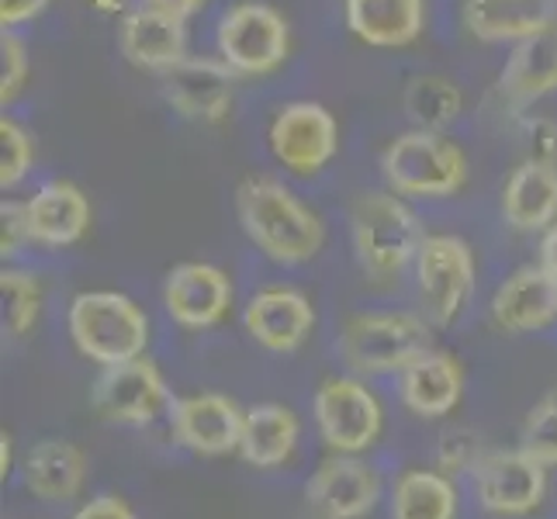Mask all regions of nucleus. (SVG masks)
Returning <instances> with one entry per match:
<instances>
[{"label": "nucleus", "instance_id": "f257e3e1", "mask_svg": "<svg viewBox=\"0 0 557 519\" xmlns=\"http://www.w3.org/2000/svg\"><path fill=\"white\" fill-rule=\"evenodd\" d=\"M236 211L249 243L274 263H305L322 249L325 228L319 215L274 177L243 181L236 190Z\"/></svg>", "mask_w": 557, "mask_h": 519}, {"label": "nucleus", "instance_id": "f03ea898", "mask_svg": "<svg viewBox=\"0 0 557 519\" xmlns=\"http://www.w3.org/2000/svg\"><path fill=\"white\" fill-rule=\"evenodd\" d=\"M354 249L363 267V274L374 281H388L406 271V263L419 257L426 233L416 211L398 195H360L350 211Z\"/></svg>", "mask_w": 557, "mask_h": 519}, {"label": "nucleus", "instance_id": "7ed1b4c3", "mask_svg": "<svg viewBox=\"0 0 557 519\" xmlns=\"http://www.w3.org/2000/svg\"><path fill=\"white\" fill-rule=\"evenodd\" d=\"M70 336L84 357L111 368L146 354L149 322L139 305L119 292H84L70 305Z\"/></svg>", "mask_w": 557, "mask_h": 519}, {"label": "nucleus", "instance_id": "20e7f679", "mask_svg": "<svg viewBox=\"0 0 557 519\" xmlns=\"http://www.w3.org/2000/svg\"><path fill=\"white\" fill-rule=\"evenodd\" d=\"M381 173L395 195L450 198L468 181V160L444 132L412 128L384 149Z\"/></svg>", "mask_w": 557, "mask_h": 519}, {"label": "nucleus", "instance_id": "39448f33", "mask_svg": "<svg viewBox=\"0 0 557 519\" xmlns=\"http://www.w3.org/2000/svg\"><path fill=\"white\" fill-rule=\"evenodd\" d=\"M339 350L343 360L360 374H401L416 357L430 350V330L419 316L409 312L357 316L343 330Z\"/></svg>", "mask_w": 557, "mask_h": 519}, {"label": "nucleus", "instance_id": "423d86ee", "mask_svg": "<svg viewBox=\"0 0 557 519\" xmlns=\"http://www.w3.org/2000/svg\"><path fill=\"white\" fill-rule=\"evenodd\" d=\"M219 60L236 76H263L274 73L287 52H292V32L284 14L260 0H243L228 8L219 22Z\"/></svg>", "mask_w": 557, "mask_h": 519}, {"label": "nucleus", "instance_id": "0eeeda50", "mask_svg": "<svg viewBox=\"0 0 557 519\" xmlns=\"http://www.w3.org/2000/svg\"><path fill=\"white\" fill-rule=\"evenodd\" d=\"M267 143H271L274 160L284 170L298 173V177H312V173H319L336 157L339 125L333 119V111H325L322 104L295 101L274 114Z\"/></svg>", "mask_w": 557, "mask_h": 519}, {"label": "nucleus", "instance_id": "6e6552de", "mask_svg": "<svg viewBox=\"0 0 557 519\" xmlns=\"http://www.w3.org/2000/svg\"><path fill=\"white\" fill-rule=\"evenodd\" d=\"M419 298L436 325H447L465 309L474 287V254L457 236H426L416 257Z\"/></svg>", "mask_w": 557, "mask_h": 519}, {"label": "nucleus", "instance_id": "1a4fd4ad", "mask_svg": "<svg viewBox=\"0 0 557 519\" xmlns=\"http://www.w3.org/2000/svg\"><path fill=\"white\" fill-rule=\"evenodd\" d=\"M315 422L336 454H357L381 433V406L360 381L330 378L315 392Z\"/></svg>", "mask_w": 557, "mask_h": 519}, {"label": "nucleus", "instance_id": "9d476101", "mask_svg": "<svg viewBox=\"0 0 557 519\" xmlns=\"http://www.w3.org/2000/svg\"><path fill=\"white\" fill-rule=\"evenodd\" d=\"M474 482H478V498H482V506L488 512L523 516L541 506L547 474L541 460L520 447V450L488 454L474 468Z\"/></svg>", "mask_w": 557, "mask_h": 519}, {"label": "nucleus", "instance_id": "9b49d317", "mask_svg": "<svg viewBox=\"0 0 557 519\" xmlns=\"http://www.w3.org/2000/svg\"><path fill=\"white\" fill-rule=\"evenodd\" d=\"M94 409L111 422H149L166 401V384L157 363L139 357L128 363H111L94 381Z\"/></svg>", "mask_w": 557, "mask_h": 519}, {"label": "nucleus", "instance_id": "f8f14e48", "mask_svg": "<svg viewBox=\"0 0 557 519\" xmlns=\"http://www.w3.org/2000/svg\"><path fill=\"white\" fill-rule=\"evenodd\" d=\"M163 305L184 330H208L225 319L233 305V284L211 263H181L166 277Z\"/></svg>", "mask_w": 557, "mask_h": 519}, {"label": "nucleus", "instance_id": "ddd939ff", "mask_svg": "<svg viewBox=\"0 0 557 519\" xmlns=\"http://www.w3.org/2000/svg\"><path fill=\"white\" fill-rule=\"evenodd\" d=\"M236 73L222 60H181L163 73V94L184 119L195 122H222L233 108Z\"/></svg>", "mask_w": 557, "mask_h": 519}, {"label": "nucleus", "instance_id": "4468645a", "mask_svg": "<svg viewBox=\"0 0 557 519\" xmlns=\"http://www.w3.org/2000/svg\"><path fill=\"white\" fill-rule=\"evenodd\" d=\"M381 495L377 474L363 460L339 454L322 460L309 482V503L322 519H360L368 516Z\"/></svg>", "mask_w": 557, "mask_h": 519}, {"label": "nucleus", "instance_id": "2eb2a0df", "mask_svg": "<svg viewBox=\"0 0 557 519\" xmlns=\"http://www.w3.org/2000/svg\"><path fill=\"white\" fill-rule=\"evenodd\" d=\"M243 419L246 412H239L236 401H228L225 395H187L170 406V422H174L177 440L208 457L239 450Z\"/></svg>", "mask_w": 557, "mask_h": 519}, {"label": "nucleus", "instance_id": "dca6fc26", "mask_svg": "<svg viewBox=\"0 0 557 519\" xmlns=\"http://www.w3.org/2000/svg\"><path fill=\"white\" fill-rule=\"evenodd\" d=\"M243 322H246V333L253 336L263 350L292 354L309 339L315 325V312L309 298L292 292V287H267V292L249 298Z\"/></svg>", "mask_w": 557, "mask_h": 519}, {"label": "nucleus", "instance_id": "f3484780", "mask_svg": "<svg viewBox=\"0 0 557 519\" xmlns=\"http://www.w3.org/2000/svg\"><path fill=\"white\" fill-rule=\"evenodd\" d=\"M557 319V281L544 267H520L506 284H498L492 298V322L503 333L547 330Z\"/></svg>", "mask_w": 557, "mask_h": 519}, {"label": "nucleus", "instance_id": "a211bd4d", "mask_svg": "<svg viewBox=\"0 0 557 519\" xmlns=\"http://www.w3.org/2000/svg\"><path fill=\"white\" fill-rule=\"evenodd\" d=\"M557 25V0H465V28L478 42H523Z\"/></svg>", "mask_w": 557, "mask_h": 519}, {"label": "nucleus", "instance_id": "6ab92c4d", "mask_svg": "<svg viewBox=\"0 0 557 519\" xmlns=\"http://www.w3.org/2000/svg\"><path fill=\"white\" fill-rule=\"evenodd\" d=\"M119 46L132 66L152 73H166L181 60H187L184 22L149 8H136L132 14H125V22L119 28Z\"/></svg>", "mask_w": 557, "mask_h": 519}, {"label": "nucleus", "instance_id": "aec40b11", "mask_svg": "<svg viewBox=\"0 0 557 519\" xmlns=\"http://www.w3.org/2000/svg\"><path fill=\"white\" fill-rule=\"evenodd\" d=\"M503 215L516 233H547L557 222V163L523 160L503 187Z\"/></svg>", "mask_w": 557, "mask_h": 519}, {"label": "nucleus", "instance_id": "412c9836", "mask_svg": "<svg viewBox=\"0 0 557 519\" xmlns=\"http://www.w3.org/2000/svg\"><path fill=\"white\" fill-rule=\"evenodd\" d=\"M32 243L70 246L90 228V201L70 181H49L25 201Z\"/></svg>", "mask_w": 557, "mask_h": 519}, {"label": "nucleus", "instance_id": "4be33fe9", "mask_svg": "<svg viewBox=\"0 0 557 519\" xmlns=\"http://www.w3.org/2000/svg\"><path fill=\"white\" fill-rule=\"evenodd\" d=\"M343 14H347V28L374 49L412 46L426 28L422 0H343Z\"/></svg>", "mask_w": 557, "mask_h": 519}, {"label": "nucleus", "instance_id": "5701e85b", "mask_svg": "<svg viewBox=\"0 0 557 519\" xmlns=\"http://www.w3.org/2000/svg\"><path fill=\"white\" fill-rule=\"evenodd\" d=\"M498 87L516 108L533 104L557 90V25L512 46Z\"/></svg>", "mask_w": 557, "mask_h": 519}, {"label": "nucleus", "instance_id": "b1692460", "mask_svg": "<svg viewBox=\"0 0 557 519\" xmlns=\"http://www.w3.org/2000/svg\"><path fill=\"white\" fill-rule=\"evenodd\" d=\"M465 392V374L450 354L426 350L401 371V398L416 416H447Z\"/></svg>", "mask_w": 557, "mask_h": 519}, {"label": "nucleus", "instance_id": "393cba45", "mask_svg": "<svg viewBox=\"0 0 557 519\" xmlns=\"http://www.w3.org/2000/svg\"><path fill=\"white\" fill-rule=\"evenodd\" d=\"M25 485L46 503H66L84 485V454L66 440H46L25 457Z\"/></svg>", "mask_w": 557, "mask_h": 519}, {"label": "nucleus", "instance_id": "a878e982", "mask_svg": "<svg viewBox=\"0 0 557 519\" xmlns=\"http://www.w3.org/2000/svg\"><path fill=\"white\" fill-rule=\"evenodd\" d=\"M298 419L284 406H257L243 419L239 454L257 468H277L295 450Z\"/></svg>", "mask_w": 557, "mask_h": 519}, {"label": "nucleus", "instance_id": "bb28decb", "mask_svg": "<svg viewBox=\"0 0 557 519\" xmlns=\"http://www.w3.org/2000/svg\"><path fill=\"white\" fill-rule=\"evenodd\" d=\"M454 485L436 471H409L398 478L392 519H454Z\"/></svg>", "mask_w": 557, "mask_h": 519}, {"label": "nucleus", "instance_id": "cd10ccee", "mask_svg": "<svg viewBox=\"0 0 557 519\" xmlns=\"http://www.w3.org/2000/svg\"><path fill=\"white\" fill-rule=\"evenodd\" d=\"M406 114L416 128H430V132H444L457 114H460V90L447 81V76H416L406 87Z\"/></svg>", "mask_w": 557, "mask_h": 519}, {"label": "nucleus", "instance_id": "c85d7f7f", "mask_svg": "<svg viewBox=\"0 0 557 519\" xmlns=\"http://www.w3.org/2000/svg\"><path fill=\"white\" fill-rule=\"evenodd\" d=\"M0 298H4V325L11 336L32 333L42 309V284L25 271H4L0 274Z\"/></svg>", "mask_w": 557, "mask_h": 519}, {"label": "nucleus", "instance_id": "c756f323", "mask_svg": "<svg viewBox=\"0 0 557 519\" xmlns=\"http://www.w3.org/2000/svg\"><path fill=\"white\" fill-rule=\"evenodd\" d=\"M520 444L530 457L541 460L544 468L557 465V388H550L523 422Z\"/></svg>", "mask_w": 557, "mask_h": 519}, {"label": "nucleus", "instance_id": "7c9ffc66", "mask_svg": "<svg viewBox=\"0 0 557 519\" xmlns=\"http://www.w3.org/2000/svg\"><path fill=\"white\" fill-rule=\"evenodd\" d=\"M35 163V143L14 119H0V187H17Z\"/></svg>", "mask_w": 557, "mask_h": 519}, {"label": "nucleus", "instance_id": "2f4dec72", "mask_svg": "<svg viewBox=\"0 0 557 519\" xmlns=\"http://www.w3.org/2000/svg\"><path fill=\"white\" fill-rule=\"evenodd\" d=\"M28 76V49L11 28L0 35V104L8 108V101L17 98V90L25 87Z\"/></svg>", "mask_w": 557, "mask_h": 519}, {"label": "nucleus", "instance_id": "473e14b6", "mask_svg": "<svg viewBox=\"0 0 557 519\" xmlns=\"http://www.w3.org/2000/svg\"><path fill=\"white\" fill-rule=\"evenodd\" d=\"M25 243H32L25 201H4L0 208V254L14 257Z\"/></svg>", "mask_w": 557, "mask_h": 519}, {"label": "nucleus", "instance_id": "72a5a7b5", "mask_svg": "<svg viewBox=\"0 0 557 519\" xmlns=\"http://www.w3.org/2000/svg\"><path fill=\"white\" fill-rule=\"evenodd\" d=\"M530 160L557 163V125L547 119H536L530 125Z\"/></svg>", "mask_w": 557, "mask_h": 519}, {"label": "nucleus", "instance_id": "f704fd0d", "mask_svg": "<svg viewBox=\"0 0 557 519\" xmlns=\"http://www.w3.org/2000/svg\"><path fill=\"white\" fill-rule=\"evenodd\" d=\"M49 8V0H0V28H17Z\"/></svg>", "mask_w": 557, "mask_h": 519}, {"label": "nucleus", "instance_id": "c9c22d12", "mask_svg": "<svg viewBox=\"0 0 557 519\" xmlns=\"http://www.w3.org/2000/svg\"><path fill=\"white\" fill-rule=\"evenodd\" d=\"M73 519H136V512H132L122 498L101 495V498H94V503H87Z\"/></svg>", "mask_w": 557, "mask_h": 519}, {"label": "nucleus", "instance_id": "e433bc0d", "mask_svg": "<svg viewBox=\"0 0 557 519\" xmlns=\"http://www.w3.org/2000/svg\"><path fill=\"white\" fill-rule=\"evenodd\" d=\"M143 8L170 14V17H177V22H187L190 14H198L205 8V0H143Z\"/></svg>", "mask_w": 557, "mask_h": 519}, {"label": "nucleus", "instance_id": "4c0bfd02", "mask_svg": "<svg viewBox=\"0 0 557 519\" xmlns=\"http://www.w3.org/2000/svg\"><path fill=\"white\" fill-rule=\"evenodd\" d=\"M541 267L557 281V222L544 233V243H541Z\"/></svg>", "mask_w": 557, "mask_h": 519}, {"label": "nucleus", "instance_id": "58836bf2", "mask_svg": "<svg viewBox=\"0 0 557 519\" xmlns=\"http://www.w3.org/2000/svg\"><path fill=\"white\" fill-rule=\"evenodd\" d=\"M0 444H4V450H0L4 457H0V460H4V474H8V471H11V440L4 436V440H0Z\"/></svg>", "mask_w": 557, "mask_h": 519}]
</instances>
